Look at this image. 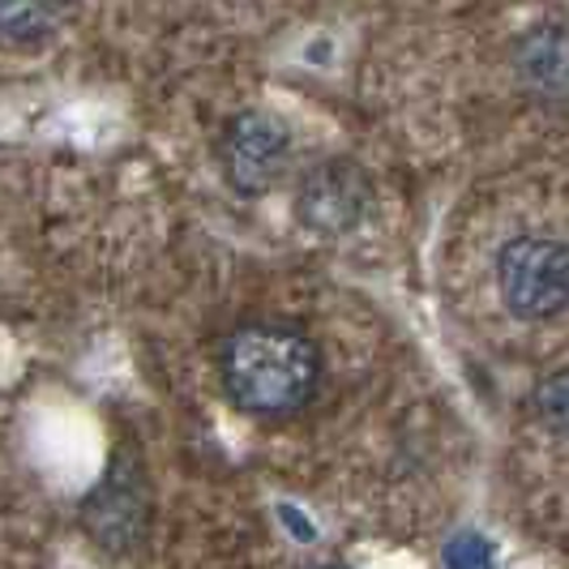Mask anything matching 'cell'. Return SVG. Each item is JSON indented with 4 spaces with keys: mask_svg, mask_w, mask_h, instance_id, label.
Instances as JSON below:
<instances>
[{
    "mask_svg": "<svg viewBox=\"0 0 569 569\" xmlns=\"http://www.w3.org/2000/svg\"><path fill=\"white\" fill-rule=\"evenodd\" d=\"M287 159H291V133H287L283 120H274L266 112L236 116L223 129V138H219L223 176H228L231 189H240L249 198L266 193L283 176Z\"/></svg>",
    "mask_w": 569,
    "mask_h": 569,
    "instance_id": "3",
    "label": "cell"
},
{
    "mask_svg": "<svg viewBox=\"0 0 569 569\" xmlns=\"http://www.w3.org/2000/svg\"><path fill=\"white\" fill-rule=\"evenodd\" d=\"M64 18V0H0V27L13 43H39Z\"/></svg>",
    "mask_w": 569,
    "mask_h": 569,
    "instance_id": "7",
    "label": "cell"
},
{
    "mask_svg": "<svg viewBox=\"0 0 569 569\" xmlns=\"http://www.w3.org/2000/svg\"><path fill=\"white\" fill-rule=\"evenodd\" d=\"M446 566L450 569H492V543L485 536L462 531L446 543Z\"/></svg>",
    "mask_w": 569,
    "mask_h": 569,
    "instance_id": "9",
    "label": "cell"
},
{
    "mask_svg": "<svg viewBox=\"0 0 569 569\" xmlns=\"http://www.w3.org/2000/svg\"><path fill=\"white\" fill-rule=\"evenodd\" d=\"M497 287L513 317H557L569 305V249L548 236H518L497 257Z\"/></svg>",
    "mask_w": 569,
    "mask_h": 569,
    "instance_id": "2",
    "label": "cell"
},
{
    "mask_svg": "<svg viewBox=\"0 0 569 569\" xmlns=\"http://www.w3.org/2000/svg\"><path fill=\"white\" fill-rule=\"evenodd\" d=\"M150 522V492H146L142 467L116 458L99 488L82 501L86 536L103 552H129L146 536Z\"/></svg>",
    "mask_w": 569,
    "mask_h": 569,
    "instance_id": "4",
    "label": "cell"
},
{
    "mask_svg": "<svg viewBox=\"0 0 569 569\" xmlns=\"http://www.w3.org/2000/svg\"><path fill=\"white\" fill-rule=\"evenodd\" d=\"M518 64L536 90L552 94V99H569V30L548 27L540 34H531L522 43Z\"/></svg>",
    "mask_w": 569,
    "mask_h": 569,
    "instance_id": "6",
    "label": "cell"
},
{
    "mask_svg": "<svg viewBox=\"0 0 569 569\" xmlns=\"http://www.w3.org/2000/svg\"><path fill=\"white\" fill-rule=\"evenodd\" d=\"M317 569H342V566H317Z\"/></svg>",
    "mask_w": 569,
    "mask_h": 569,
    "instance_id": "10",
    "label": "cell"
},
{
    "mask_svg": "<svg viewBox=\"0 0 569 569\" xmlns=\"http://www.w3.org/2000/svg\"><path fill=\"white\" fill-rule=\"evenodd\" d=\"M223 390L253 416H287L313 399L321 356L309 335L283 321H249L219 351Z\"/></svg>",
    "mask_w": 569,
    "mask_h": 569,
    "instance_id": "1",
    "label": "cell"
},
{
    "mask_svg": "<svg viewBox=\"0 0 569 569\" xmlns=\"http://www.w3.org/2000/svg\"><path fill=\"white\" fill-rule=\"evenodd\" d=\"M536 416L557 432H569V372L548 377L536 390Z\"/></svg>",
    "mask_w": 569,
    "mask_h": 569,
    "instance_id": "8",
    "label": "cell"
},
{
    "mask_svg": "<svg viewBox=\"0 0 569 569\" xmlns=\"http://www.w3.org/2000/svg\"><path fill=\"white\" fill-rule=\"evenodd\" d=\"M369 206V180L360 176V168L342 163V159H330L305 176L300 184V198H296V210H300V223L313 231H347Z\"/></svg>",
    "mask_w": 569,
    "mask_h": 569,
    "instance_id": "5",
    "label": "cell"
}]
</instances>
